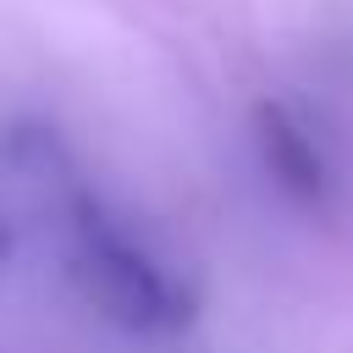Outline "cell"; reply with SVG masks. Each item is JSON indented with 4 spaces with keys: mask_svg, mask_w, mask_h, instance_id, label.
Segmentation results:
<instances>
[{
    "mask_svg": "<svg viewBox=\"0 0 353 353\" xmlns=\"http://www.w3.org/2000/svg\"><path fill=\"white\" fill-rule=\"evenodd\" d=\"M66 270H72V287L83 292V303L121 331L154 336V331L188 325V314H193L188 298L160 276V265L138 243H127L121 226L105 221L94 204H77Z\"/></svg>",
    "mask_w": 353,
    "mask_h": 353,
    "instance_id": "cell-1",
    "label": "cell"
},
{
    "mask_svg": "<svg viewBox=\"0 0 353 353\" xmlns=\"http://www.w3.org/2000/svg\"><path fill=\"white\" fill-rule=\"evenodd\" d=\"M254 138H259V154H265V171L276 176L281 193L314 204L325 193V165L309 143V132L281 110V105H259L254 110Z\"/></svg>",
    "mask_w": 353,
    "mask_h": 353,
    "instance_id": "cell-2",
    "label": "cell"
}]
</instances>
